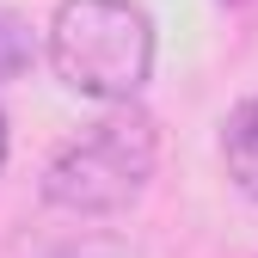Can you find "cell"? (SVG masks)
<instances>
[{
	"instance_id": "1",
	"label": "cell",
	"mask_w": 258,
	"mask_h": 258,
	"mask_svg": "<svg viewBox=\"0 0 258 258\" xmlns=\"http://www.w3.org/2000/svg\"><path fill=\"white\" fill-rule=\"evenodd\" d=\"M55 80L99 105H129L154 74V25L136 0H61L49 19Z\"/></svg>"
},
{
	"instance_id": "2",
	"label": "cell",
	"mask_w": 258,
	"mask_h": 258,
	"mask_svg": "<svg viewBox=\"0 0 258 258\" xmlns=\"http://www.w3.org/2000/svg\"><path fill=\"white\" fill-rule=\"evenodd\" d=\"M154 160H160L154 117L136 99L111 105L92 129H80L68 148H55V160L43 166V197L68 215H117L148 190Z\"/></svg>"
},
{
	"instance_id": "3",
	"label": "cell",
	"mask_w": 258,
	"mask_h": 258,
	"mask_svg": "<svg viewBox=\"0 0 258 258\" xmlns=\"http://www.w3.org/2000/svg\"><path fill=\"white\" fill-rule=\"evenodd\" d=\"M221 160H228L234 190L258 203V92L228 111V123H221Z\"/></svg>"
},
{
	"instance_id": "4",
	"label": "cell",
	"mask_w": 258,
	"mask_h": 258,
	"mask_svg": "<svg viewBox=\"0 0 258 258\" xmlns=\"http://www.w3.org/2000/svg\"><path fill=\"white\" fill-rule=\"evenodd\" d=\"M31 61H37V37H31V25H25L13 7H0V80H19Z\"/></svg>"
},
{
	"instance_id": "5",
	"label": "cell",
	"mask_w": 258,
	"mask_h": 258,
	"mask_svg": "<svg viewBox=\"0 0 258 258\" xmlns=\"http://www.w3.org/2000/svg\"><path fill=\"white\" fill-rule=\"evenodd\" d=\"M55 258H142L129 240H117V234H92V240H74V246H61Z\"/></svg>"
},
{
	"instance_id": "6",
	"label": "cell",
	"mask_w": 258,
	"mask_h": 258,
	"mask_svg": "<svg viewBox=\"0 0 258 258\" xmlns=\"http://www.w3.org/2000/svg\"><path fill=\"white\" fill-rule=\"evenodd\" d=\"M0 166H7V111H0Z\"/></svg>"
}]
</instances>
